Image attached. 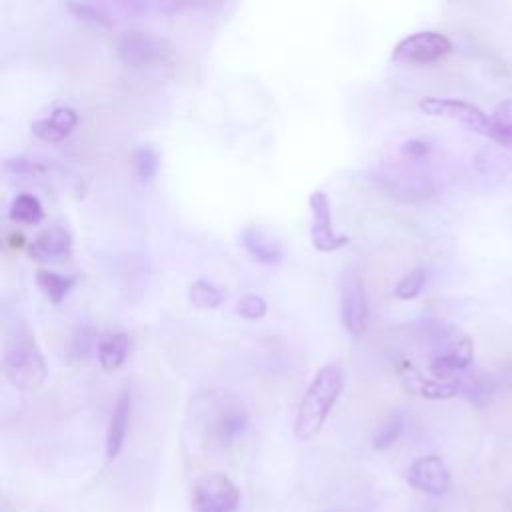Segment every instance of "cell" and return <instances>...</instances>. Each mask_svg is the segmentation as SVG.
<instances>
[{
  "instance_id": "obj_21",
  "label": "cell",
  "mask_w": 512,
  "mask_h": 512,
  "mask_svg": "<svg viewBox=\"0 0 512 512\" xmlns=\"http://www.w3.org/2000/svg\"><path fill=\"white\" fill-rule=\"evenodd\" d=\"M66 8L72 12L74 18L96 26V28H108L112 26V18L108 14V10L100 4H92V2H68Z\"/></svg>"
},
{
  "instance_id": "obj_23",
  "label": "cell",
  "mask_w": 512,
  "mask_h": 512,
  "mask_svg": "<svg viewBox=\"0 0 512 512\" xmlns=\"http://www.w3.org/2000/svg\"><path fill=\"white\" fill-rule=\"evenodd\" d=\"M426 270L424 268H414V270H410V272H406L396 284H394V296L396 298H400V300H412V298H416L420 292H422V288H424V284H426Z\"/></svg>"
},
{
  "instance_id": "obj_25",
  "label": "cell",
  "mask_w": 512,
  "mask_h": 512,
  "mask_svg": "<svg viewBox=\"0 0 512 512\" xmlns=\"http://www.w3.org/2000/svg\"><path fill=\"white\" fill-rule=\"evenodd\" d=\"M134 170L142 184L150 182L158 170V154L152 146H140L134 152Z\"/></svg>"
},
{
  "instance_id": "obj_22",
  "label": "cell",
  "mask_w": 512,
  "mask_h": 512,
  "mask_svg": "<svg viewBox=\"0 0 512 512\" xmlns=\"http://www.w3.org/2000/svg\"><path fill=\"white\" fill-rule=\"evenodd\" d=\"M490 116L494 122V140L512 148V100L500 102Z\"/></svg>"
},
{
  "instance_id": "obj_24",
  "label": "cell",
  "mask_w": 512,
  "mask_h": 512,
  "mask_svg": "<svg viewBox=\"0 0 512 512\" xmlns=\"http://www.w3.org/2000/svg\"><path fill=\"white\" fill-rule=\"evenodd\" d=\"M402 426H404L402 416H400L398 412H392V414L378 426V430H376V434H374V440H372L374 448H376V450H386V448H390V446L400 438Z\"/></svg>"
},
{
  "instance_id": "obj_1",
  "label": "cell",
  "mask_w": 512,
  "mask_h": 512,
  "mask_svg": "<svg viewBox=\"0 0 512 512\" xmlns=\"http://www.w3.org/2000/svg\"><path fill=\"white\" fill-rule=\"evenodd\" d=\"M342 390L344 370L340 364L330 362L316 370L296 410L292 430L298 442H308L320 434Z\"/></svg>"
},
{
  "instance_id": "obj_12",
  "label": "cell",
  "mask_w": 512,
  "mask_h": 512,
  "mask_svg": "<svg viewBox=\"0 0 512 512\" xmlns=\"http://www.w3.org/2000/svg\"><path fill=\"white\" fill-rule=\"evenodd\" d=\"M398 374L404 382V386L418 396L424 398H432V400H444V398H452L456 394H460L464 390L462 380H436V378H426L422 376L410 362H402L398 366Z\"/></svg>"
},
{
  "instance_id": "obj_20",
  "label": "cell",
  "mask_w": 512,
  "mask_h": 512,
  "mask_svg": "<svg viewBox=\"0 0 512 512\" xmlns=\"http://www.w3.org/2000/svg\"><path fill=\"white\" fill-rule=\"evenodd\" d=\"M188 300H190V304L194 308L208 310V308H218L222 304V300H224V294H222V290L216 284L200 278V280H194L190 284Z\"/></svg>"
},
{
  "instance_id": "obj_15",
  "label": "cell",
  "mask_w": 512,
  "mask_h": 512,
  "mask_svg": "<svg viewBox=\"0 0 512 512\" xmlns=\"http://www.w3.org/2000/svg\"><path fill=\"white\" fill-rule=\"evenodd\" d=\"M240 244L244 246V250L262 264H276L282 258V244L280 240L264 226L252 224L246 226L240 234Z\"/></svg>"
},
{
  "instance_id": "obj_26",
  "label": "cell",
  "mask_w": 512,
  "mask_h": 512,
  "mask_svg": "<svg viewBox=\"0 0 512 512\" xmlns=\"http://www.w3.org/2000/svg\"><path fill=\"white\" fill-rule=\"evenodd\" d=\"M234 312L240 314V316L246 318V320H260V318L266 316L268 304H266V300H264L262 296H258V294H246V296H242V298L238 300Z\"/></svg>"
},
{
  "instance_id": "obj_7",
  "label": "cell",
  "mask_w": 512,
  "mask_h": 512,
  "mask_svg": "<svg viewBox=\"0 0 512 512\" xmlns=\"http://www.w3.org/2000/svg\"><path fill=\"white\" fill-rule=\"evenodd\" d=\"M418 108L428 116L454 120V122L466 126L468 130L494 140L492 116H488L482 108H478L472 102L458 100V98H444V96H428L418 102Z\"/></svg>"
},
{
  "instance_id": "obj_9",
  "label": "cell",
  "mask_w": 512,
  "mask_h": 512,
  "mask_svg": "<svg viewBox=\"0 0 512 512\" xmlns=\"http://www.w3.org/2000/svg\"><path fill=\"white\" fill-rule=\"evenodd\" d=\"M310 206V242L318 252H336L348 244L346 234H336L332 228V212L328 196L314 190L308 198Z\"/></svg>"
},
{
  "instance_id": "obj_16",
  "label": "cell",
  "mask_w": 512,
  "mask_h": 512,
  "mask_svg": "<svg viewBox=\"0 0 512 512\" xmlns=\"http://www.w3.org/2000/svg\"><path fill=\"white\" fill-rule=\"evenodd\" d=\"M78 126V114L70 106H58L50 112V116L40 118L32 124V132L42 142H62L70 132Z\"/></svg>"
},
{
  "instance_id": "obj_6",
  "label": "cell",
  "mask_w": 512,
  "mask_h": 512,
  "mask_svg": "<svg viewBox=\"0 0 512 512\" xmlns=\"http://www.w3.org/2000/svg\"><path fill=\"white\" fill-rule=\"evenodd\" d=\"M452 52V40L436 30H420L392 48V62L402 66H430Z\"/></svg>"
},
{
  "instance_id": "obj_4",
  "label": "cell",
  "mask_w": 512,
  "mask_h": 512,
  "mask_svg": "<svg viewBox=\"0 0 512 512\" xmlns=\"http://www.w3.org/2000/svg\"><path fill=\"white\" fill-rule=\"evenodd\" d=\"M194 512H238L240 490L224 472L200 474L190 490Z\"/></svg>"
},
{
  "instance_id": "obj_27",
  "label": "cell",
  "mask_w": 512,
  "mask_h": 512,
  "mask_svg": "<svg viewBox=\"0 0 512 512\" xmlns=\"http://www.w3.org/2000/svg\"><path fill=\"white\" fill-rule=\"evenodd\" d=\"M4 170L10 174H20V176H30V174H42L46 168L40 160L26 158V156H12L4 160Z\"/></svg>"
},
{
  "instance_id": "obj_19",
  "label": "cell",
  "mask_w": 512,
  "mask_h": 512,
  "mask_svg": "<svg viewBox=\"0 0 512 512\" xmlns=\"http://www.w3.org/2000/svg\"><path fill=\"white\" fill-rule=\"evenodd\" d=\"M10 220L24 224V226H34L38 222H42L44 218V208L40 204V200L32 194H20L12 200L10 210H8Z\"/></svg>"
},
{
  "instance_id": "obj_8",
  "label": "cell",
  "mask_w": 512,
  "mask_h": 512,
  "mask_svg": "<svg viewBox=\"0 0 512 512\" xmlns=\"http://www.w3.org/2000/svg\"><path fill=\"white\" fill-rule=\"evenodd\" d=\"M340 320L346 332L360 338L368 326V296L360 274L352 268L340 276Z\"/></svg>"
},
{
  "instance_id": "obj_3",
  "label": "cell",
  "mask_w": 512,
  "mask_h": 512,
  "mask_svg": "<svg viewBox=\"0 0 512 512\" xmlns=\"http://www.w3.org/2000/svg\"><path fill=\"white\" fill-rule=\"evenodd\" d=\"M2 370L12 386L20 390H36L44 384L48 366L28 330L16 332V336L8 340L2 356Z\"/></svg>"
},
{
  "instance_id": "obj_2",
  "label": "cell",
  "mask_w": 512,
  "mask_h": 512,
  "mask_svg": "<svg viewBox=\"0 0 512 512\" xmlns=\"http://www.w3.org/2000/svg\"><path fill=\"white\" fill-rule=\"evenodd\" d=\"M194 406L202 436L218 448L230 446L248 428V412L230 392H204Z\"/></svg>"
},
{
  "instance_id": "obj_14",
  "label": "cell",
  "mask_w": 512,
  "mask_h": 512,
  "mask_svg": "<svg viewBox=\"0 0 512 512\" xmlns=\"http://www.w3.org/2000/svg\"><path fill=\"white\" fill-rule=\"evenodd\" d=\"M72 254V236L62 226L42 230L30 244V256L40 262H60Z\"/></svg>"
},
{
  "instance_id": "obj_10",
  "label": "cell",
  "mask_w": 512,
  "mask_h": 512,
  "mask_svg": "<svg viewBox=\"0 0 512 512\" xmlns=\"http://www.w3.org/2000/svg\"><path fill=\"white\" fill-rule=\"evenodd\" d=\"M406 480L412 488L432 494V496L446 494L452 484L448 466L444 464V460L440 456H434V454L416 458L408 468Z\"/></svg>"
},
{
  "instance_id": "obj_11",
  "label": "cell",
  "mask_w": 512,
  "mask_h": 512,
  "mask_svg": "<svg viewBox=\"0 0 512 512\" xmlns=\"http://www.w3.org/2000/svg\"><path fill=\"white\" fill-rule=\"evenodd\" d=\"M472 360L474 344L468 336H460L430 360V372L436 380H458V374L468 370Z\"/></svg>"
},
{
  "instance_id": "obj_18",
  "label": "cell",
  "mask_w": 512,
  "mask_h": 512,
  "mask_svg": "<svg viewBox=\"0 0 512 512\" xmlns=\"http://www.w3.org/2000/svg\"><path fill=\"white\" fill-rule=\"evenodd\" d=\"M74 282L76 280L72 276L56 274L50 270L36 272V286L52 304H60L66 298V294L70 292V288L74 286Z\"/></svg>"
},
{
  "instance_id": "obj_17",
  "label": "cell",
  "mask_w": 512,
  "mask_h": 512,
  "mask_svg": "<svg viewBox=\"0 0 512 512\" xmlns=\"http://www.w3.org/2000/svg\"><path fill=\"white\" fill-rule=\"evenodd\" d=\"M132 350V338L126 332H112L98 340L96 356L98 364L104 372L118 370L130 356Z\"/></svg>"
},
{
  "instance_id": "obj_5",
  "label": "cell",
  "mask_w": 512,
  "mask_h": 512,
  "mask_svg": "<svg viewBox=\"0 0 512 512\" xmlns=\"http://www.w3.org/2000/svg\"><path fill=\"white\" fill-rule=\"evenodd\" d=\"M116 54L130 68H152L170 60L172 46L150 30H128L118 38Z\"/></svg>"
},
{
  "instance_id": "obj_13",
  "label": "cell",
  "mask_w": 512,
  "mask_h": 512,
  "mask_svg": "<svg viewBox=\"0 0 512 512\" xmlns=\"http://www.w3.org/2000/svg\"><path fill=\"white\" fill-rule=\"evenodd\" d=\"M130 420H132V396L130 390L124 388L114 404L108 430H106V460L114 462L126 442L128 430H130Z\"/></svg>"
}]
</instances>
